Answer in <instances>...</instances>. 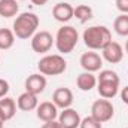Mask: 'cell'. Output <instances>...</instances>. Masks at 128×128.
<instances>
[{
	"instance_id": "obj_1",
	"label": "cell",
	"mask_w": 128,
	"mask_h": 128,
	"mask_svg": "<svg viewBox=\"0 0 128 128\" xmlns=\"http://www.w3.org/2000/svg\"><path fill=\"white\" fill-rule=\"evenodd\" d=\"M39 16L33 12H22L20 15H16L14 24H12V32L15 34V37L18 39H32L34 33L39 28Z\"/></svg>"
},
{
	"instance_id": "obj_2",
	"label": "cell",
	"mask_w": 128,
	"mask_h": 128,
	"mask_svg": "<svg viewBox=\"0 0 128 128\" xmlns=\"http://www.w3.org/2000/svg\"><path fill=\"white\" fill-rule=\"evenodd\" d=\"M84 43L91 51H100L112 42V33L106 26H91L82 34Z\"/></svg>"
},
{
	"instance_id": "obj_3",
	"label": "cell",
	"mask_w": 128,
	"mask_h": 128,
	"mask_svg": "<svg viewBox=\"0 0 128 128\" xmlns=\"http://www.w3.org/2000/svg\"><path fill=\"white\" fill-rule=\"evenodd\" d=\"M121 79L115 70H101L97 78V91L101 98L112 100L118 96Z\"/></svg>"
},
{
	"instance_id": "obj_4",
	"label": "cell",
	"mask_w": 128,
	"mask_h": 128,
	"mask_svg": "<svg viewBox=\"0 0 128 128\" xmlns=\"http://www.w3.org/2000/svg\"><path fill=\"white\" fill-rule=\"evenodd\" d=\"M79 40V33L73 26H63L55 36V48L60 54H70Z\"/></svg>"
},
{
	"instance_id": "obj_5",
	"label": "cell",
	"mask_w": 128,
	"mask_h": 128,
	"mask_svg": "<svg viewBox=\"0 0 128 128\" xmlns=\"http://www.w3.org/2000/svg\"><path fill=\"white\" fill-rule=\"evenodd\" d=\"M37 68L39 73H42L43 76H58L67 70V61L64 60L61 54L45 55L39 60Z\"/></svg>"
},
{
	"instance_id": "obj_6",
	"label": "cell",
	"mask_w": 128,
	"mask_h": 128,
	"mask_svg": "<svg viewBox=\"0 0 128 128\" xmlns=\"http://www.w3.org/2000/svg\"><path fill=\"white\" fill-rule=\"evenodd\" d=\"M113 115H115V107H113L112 101L107 98H98L91 106V116L96 118L101 124L110 121L113 118Z\"/></svg>"
},
{
	"instance_id": "obj_7",
	"label": "cell",
	"mask_w": 128,
	"mask_h": 128,
	"mask_svg": "<svg viewBox=\"0 0 128 128\" xmlns=\"http://www.w3.org/2000/svg\"><path fill=\"white\" fill-rule=\"evenodd\" d=\"M55 43V37L46 30H40V32H36L34 36L32 37V49L37 54H46L51 51L52 45Z\"/></svg>"
},
{
	"instance_id": "obj_8",
	"label": "cell",
	"mask_w": 128,
	"mask_h": 128,
	"mask_svg": "<svg viewBox=\"0 0 128 128\" xmlns=\"http://www.w3.org/2000/svg\"><path fill=\"white\" fill-rule=\"evenodd\" d=\"M79 64L80 67L85 70V72H91V73H96L98 70H101L103 67V58L94 52V51H90V52H84L79 58Z\"/></svg>"
},
{
	"instance_id": "obj_9",
	"label": "cell",
	"mask_w": 128,
	"mask_h": 128,
	"mask_svg": "<svg viewBox=\"0 0 128 128\" xmlns=\"http://www.w3.org/2000/svg\"><path fill=\"white\" fill-rule=\"evenodd\" d=\"M101 58L106 60L107 63L110 64H118L122 61L124 58V49L118 42H110L109 45H106L101 49Z\"/></svg>"
},
{
	"instance_id": "obj_10",
	"label": "cell",
	"mask_w": 128,
	"mask_h": 128,
	"mask_svg": "<svg viewBox=\"0 0 128 128\" xmlns=\"http://www.w3.org/2000/svg\"><path fill=\"white\" fill-rule=\"evenodd\" d=\"M24 88L27 92H32V94H42L46 88V78L42 74V73H33L30 74L26 82H24Z\"/></svg>"
},
{
	"instance_id": "obj_11",
	"label": "cell",
	"mask_w": 128,
	"mask_h": 128,
	"mask_svg": "<svg viewBox=\"0 0 128 128\" xmlns=\"http://www.w3.org/2000/svg\"><path fill=\"white\" fill-rule=\"evenodd\" d=\"M52 16L55 18V21L66 24V22H68L74 16V8L70 3H67V2H60V3L54 4Z\"/></svg>"
},
{
	"instance_id": "obj_12",
	"label": "cell",
	"mask_w": 128,
	"mask_h": 128,
	"mask_svg": "<svg viewBox=\"0 0 128 128\" xmlns=\"http://www.w3.org/2000/svg\"><path fill=\"white\" fill-rule=\"evenodd\" d=\"M36 115L43 122L57 121V118H58V107L52 101H42L37 106V109H36Z\"/></svg>"
},
{
	"instance_id": "obj_13",
	"label": "cell",
	"mask_w": 128,
	"mask_h": 128,
	"mask_svg": "<svg viewBox=\"0 0 128 128\" xmlns=\"http://www.w3.org/2000/svg\"><path fill=\"white\" fill-rule=\"evenodd\" d=\"M52 103L58 107V109H67V107H72L73 104V92L70 88H57L52 94Z\"/></svg>"
},
{
	"instance_id": "obj_14",
	"label": "cell",
	"mask_w": 128,
	"mask_h": 128,
	"mask_svg": "<svg viewBox=\"0 0 128 128\" xmlns=\"http://www.w3.org/2000/svg\"><path fill=\"white\" fill-rule=\"evenodd\" d=\"M80 119V115L72 107L63 109V112L58 115V122L63 128H79Z\"/></svg>"
},
{
	"instance_id": "obj_15",
	"label": "cell",
	"mask_w": 128,
	"mask_h": 128,
	"mask_svg": "<svg viewBox=\"0 0 128 128\" xmlns=\"http://www.w3.org/2000/svg\"><path fill=\"white\" fill-rule=\"evenodd\" d=\"M37 106H39V100H37L36 94L24 91L16 98V107L20 110H22V112H32L34 109H37Z\"/></svg>"
},
{
	"instance_id": "obj_16",
	"label": "cell",
	"mask_w": 128,
	"mask_h": 128,
	"mask_svg": "<svg viewBox=\"0 0 128 128\" xmlns=\"http://www.w3.org/2000/svg\"><path fill=\"white\" fill-rule=\"evenodd\" d=\"M76 85L80 91H91L92 88L97 86V78L91 72H84L76 78Z\"/></svg>"
},
{
	"instance_id": "obj_17",
	"label": "cell",
	"mask_w": 128,
	"mask_h": 128,
	"mask_svg": "<svg viewBox=\"0 0 128 128\" xmlns=\"http://www.w3.org/2000/svg\"><path fill=\"white\" fill-rule=\"evenodd\" d=\"M18 12H20V4L16 0H0V16L2 18L16 16Z\"/></svg>"
},
{
	"instance_id": "obj_18",
	"label": "cell",
	"mask_w": 128,
	"mask_h": 128,
	"mask_svg": "<svg viewBox=\"0 0 128 128\" xmlns=\"http://www.w3.org/2000/svg\"><path fill=\"white\" fill-rule=\"evenodd\" d=\"M0 109H2V112L4 113V116H6V119L9 121V119H12L14 116H15V113H16V103H15V100L14 98H10V97H3V98H0Z\"/></svg>"
},
{
	"instance_id": "obj_19",
	"label": "cell",
	"mask_w": 128,
	"mask_h": 128,
	"mask_svg": "<svg viewBox=\"0 0 128 128\" xmlns=\"http://www.w3.org/2000/svg\"><path fill=\"white\" fill-rule=\"evenodd\" d=\"M113 30L121 37H128V14H121L113 21Z\"/></svg>"
},
{
	"instance_id": "obj_20",
	"label": "cell",
	"mask_w": 128,
	"mask_h": 128,
	"mask_svg": "<svg viewBox=\"0 0 128 128\" xmlns=\"http://www.w3.org/2000/svg\"><path fill=\"white\" fill-rule=\"evenodd\" d=\"M92 16H94V12H92L91 6H88V4H79V6L74 8V16L73 18H76L80 24H85Z\"/></svg>"
},
{
	"instance_id": "obj_21",
	"label": "cell",
	"mask_w": 128,
	"mask_h": 128,
	"mask_svg": "<svg viewBox=\"0 0 128 128\" xmlns=\"http://www.w3.org/2000/svg\"><path fill=\"white\" fill-rule=\"evenodd\" d=\"M15 43V34L10 28H0V51H8Z\"/></svg>"
},
{
	"instance_id": "obj_22",
	"label": "cell",
	"mask_w": 128,
	"mask_h": 128,
	"mask_svg": "<svg viewBox=\"0 0 128 128\" xmlns=\"http://www.w3.org/2000/svg\"><path fill=\"white\" fill-rule=\"evenodd\" d=\"M79 128H103V127H101V122H98L96 118H92L90 115V116H85V118L80 119Z\"/></svg>"
},
{
	"instance_id": "obj_23",
	"label": "cell",
	"mask_w": 128,
	"mask_h": 128,
	"mask_svg": "<svg viewBox=\"0 0 128 128\" xmlns=\"http://www.w3.org/2000/svg\"><path fill=\"white\" fill-rule=\"evenodd\" d=\"M115 4L121 14H128V0H115Z\"/></svg>"
},
{
	"instance_id": "obj_24",
	"label": "cell",
	"mask_w": 128,
	"mask_h": 128,
	"mask_svg": "<svg viewBox=\"0 0 128 128\" xmlns=\"http://www.w3.org/2000/svg\"><path fill=\"white\" fill-rule=\"evenodd\" d=\"M8 92H9V82L6 79H2L0 78V98L6 97Z\"/></svg>"
},
{
	"instance_id": "obj_25",
	"label": "cell",
	"mask_w": 128,
	"mask_h": 128,
	"mask_svg": "<svg viewBox=\"0 0 128 128\" xmlns=\"http://www.w3.org/2000/svg\"><path fill=\"white\" fill-rule=\"evenodd\" d=\"M40 128H63V127L60 125L58 121H49V122H45Z\"/></svg>"
},
{
	"instance_id": "obj_26",
	"label": "cell",
	"mask_w": 128,
	"mask_h": 128,
	"mask_svg": "<svg viewBox=\"0 0 128 128\" xmlns=\"http://www.w3.org/2000/svg\"><path fill=\"white\" fill-rule=\"evenodd\" d=\"M121 100L128 106V86H124L122 88V91H121Z\"/></svg>"
},
{
	"instance_id": "obj_27",
	"label": "cell",
	"mask_w": 128,
	"mask_h": 128,
	"mask_svg": "<svg viewBox=\"0 0 128 128\" xmlns=\"http://www.w3.org/2000/svg\"><path fill=\"white\" fill-rule=\"evenodd\" d=\"M33 4H36V6H43V4H46L48 3V0H30Z\"/></svg>"
},
{
	"instance_id": "obj_28",
	"label": "cell",
	"mask_w": 128,
	"mask_h": 128,
	"mask_svg": "<svg viewBox=\"0 0 128 128\" xmlns=\"http://www.w3.org/2000/svg\"><path fill=\"white\" fill-rule=\"evenodd\" d=\"M0 119H2V121H4V122L8 121V119H6V116H4V113L2 112V109H0Z\"/></svg>"
},
{
	"instance_id": "obj_29",
	"label": "cell",
	"mask_w": 128,
	"mask_h": 128,
	"mask_svg": "<svg viewBox=\"0 0 128 128\" xmlns=\"http://www.w3.org/2000/svg\"><path fill=\"white\" fill-rule=\"evenodd\" d=\"M0 128H4V121L0 119Z\"/></svg>"
},
{
	"instance_id": "obj_30",
	"label": "cell",
	"mask_w": 128,
	"mask_h": 128,
	"mask_svg": "<svg viewBox=\"0 0 128 128\" xmlns=\"http://www.w3.org/2000/svg\"><path fill=\"white\" fill-rule=\"evenodd\" d=\"M125 52H127V54H128V40H127V42H125Z\"/></svg>"
}]
</instances>
